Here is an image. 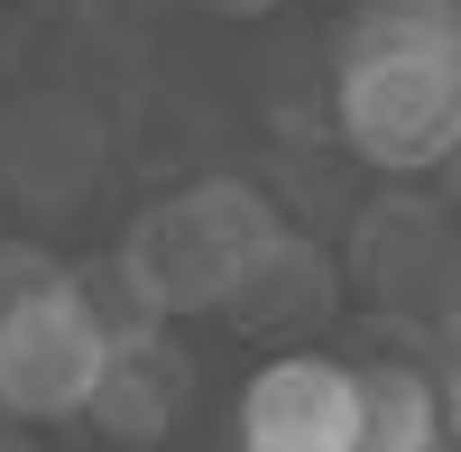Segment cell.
I'll list each match as a JSON object with an SVG mask.
<instances>
[{
  "label": "cell",
  "mask_w": 461,
  "mask_h": 452,
  "mask_svg": "<svg viewBox=\"0 0 461 452\" xmlns=\"http://www.w3.org/2000/svg\"><path fill=\"white\" fill-rule=\"evenodd\" d=\"M425 342H434V360H461V295H452V314L425 332Z\"/></svg>",
  "instance_id": "4fadbf2b"
},
{
  "label": "cell",
  "mask_w": 461,
  "mask_h": 452,
  "mask_svg": "<svg viewBox=\"0 0 461 452\" xmlns=\"http://www.w3.org/2000/svg\"><path fill=\"white\" fill-rule=\"evenodd\" d=\"M194 416V351L176 342V332H148V342H121L102 360V388L84 406V425L130 443V452H158L176 443V425Z\"/></svg>",
  "instance_id": "ba28073f"
},
{
  "label": "cell",
  "mask_w": 461,
  "mask_h": 452,
  "mask_svg": "<svg viewBox=\"0 0 461 452\" xmlns=\"http://www.w3.org/2000/svg\"><path fill=\"white\" fill-rule=\"evenodd\" d=\"M74 295H84V314L111 351L121 342H148V332H167L176 314L148 295V277L130 268V249H102V258H74Z\"/></svg>",
  "instance_id": "30bf717a"
},
{
  "label": "cell",
  "mask_w": 461,
  "mask_h": 452,
  "mask_svg": "<svg viewBox=\"0 0 461 452\" xmlns=\"http://www.w3.org/2000/svg\"><path fill=\"white\" fill-rule=\"evenodd\" d=\"M332 130L378 176H425L461 139V10L369 0L332 56Z\"/></svg>",
  "instance_id": "6da1fadb"
},
{
  "label": "cell",
  "mask_w": 461,
  "mask_h": 452,
  "mask_svg": "<svg viewBox=\"0 0 461 452\" xmlns=\"http://www.w3.org/2000/svg\"><path fill=\"white\" fill-rule=\"evenodd\" d=\"M341 286H351V277H341V258H332L314 231L277 221V231L240 258V277H230V295H221V323L240 332V342H295V332L332 323Z\"/></svg>",
  "instance_id": "52a82bcc"
},
{
  "label": "cell",
  "mask_w": 461,
  "mask_h": 452,
  "mask_svg": "<svg viewBox=\"0 0 461 452\" xmlns=\"http://www.w3.org/2000/svg\"><path fill=\"white\" fill-rule=\"evenodd\" d=\"M452 10H461V0H452Z\"/></svg>",
  "instance_id": "ac0fdd59"
},
{
  "label": "cell",
  "mask_w": 461,
  "mask_h": 452,
  "mask_svg": "<svg viewBox=\"0 0 461 452\" xmlns=\"http://www.w3.org/2000/svg\"><path fill=\"white\" fill-rule=\"evenodd\" d=\"M267 231H277V203H267L249 176H194V185H176V194L148 203L121 231V249H130V268L148 277V295L185 323V314H221L240 258Z\"/></svg>",
  "instance_id": "7a4b0ae2"
},
{
  "label": "cell",
  "mask_w": 461,
  "mask_h": 452,
  "mask_svg": "<svg viewBox=\"0 0 461 452\" xmlns=\"http://www.w3.org/2000/svg\"><path fill=\"white\" fill-rule=\"evenodd\" d=\"M434 379H443V434H452V452H461V360H443Z\"/></svg>",
  "instance_id": "7c38bea8"
},
{
  "label": "cell",
  "mask_w": 461,
  "mask_h": 452,
  "mask_svg": "<svg viewBox=\"0 0 461 452\" xmlns=\"http://www.w3.org/2000/svg\"><path fill=\"white\" fill-rule=\"evenodd\" d=\"M111 185V130L93 102H74L56 84H28L0 102V194L37 221L84 212Z\"/></svg>",
  "instance_id": "277c9868"
},
{
  "label": "cell",
  "mask_w": 461,
  "mask_h": 452,
  "mask_svg": "<svg viewBox=\"0 0 461 452\" xmlns=\"http://www.w3.org/2000/svg\"><path fill=\"white\" fill-rule=\"evenodd\" d=\"M0 434H10V406H0Z\"/></svg>",
  "instance_id": "e0dca14e"
},
{
  "label": "cell",
  "mask_w": 461,
  "mask_h": 452,
  "mask_svg": "<svg viewBox=\"0 0 461 452\" xmlns=\"http://www.w3.org/2000/svg\"><path fill=\"white\" fill-rule=\"evenodd\" d=\"M360 452H452L443 379L415 360H360Z\"/></svg>",
  "instance_id": "9c48e42d"
},
{
  "label": "cell",
  "mask_w": 461,
  "mask_h": 452,
  "mask_svg": "<svg viewBox=\"0 0 461 452\" xmlns=\"http://www.w3.org/2000/svg\"><path fill=\"white\" fill-rule=\"evenodd\" d=\"M240 452H360V360L277 351L240 388Z\"/></svg>",
  "instance_id": "8992f818"
},
{
  "label": "cell",
  "mask_w": 461,
  "mask_h": 452,
  "mask_svg": "<svg viewBox=\"0 0 461 452\" xmlns=\"http://www.w3.org/2000/svg\"><path fill=\"white\" fill-rule=\"evenodd\" d=\"M341 277H351L397 332H434L452 314V295H461V212L434 203V194H378V203H360Z\"/></svg>",
  "instance_id": "3957f363"
},
{
  "label": "cell",
  "mask_w": 461,
  "mask_h": 452,
  "mask_svg": "<svg viewBox=\"0 0 461 452\" xmlns=\"http://www.w3.org/2000/svg\"><path fill=\"white\" fill-rule=\"evenodd\" d=\"M102 360H111V342L93 332L84 295H74V268H65L56 286H37L28 305L0 314V406H10V425L84 416L102 388Z\"/></svg>",
  "instance_id": "5b68a950"
},
{
  "label": "cell",
  "mask_w": 461,
  "mask_h": 452,
  "mask_svg": "<svg viewBox=\"0 0 461 452\" xmlns=\"http://www.w3.org/2000/svg\"><path fill=\"white\" fill-rule=\"evenodd\" d=\"M443 176H452V212H461V139H452V158H443Z\"/></svg>",
  "instance_id": "9a60e30c"
},
{
  "label": "cell",
  "mask_w": 461,
  "mask_h": 452,
  "mask_svg": "<svg viewBox=\"0 0 461 452\" xmlns=\"http://www.w3.org/2000/svg\"><path fill=\"white\" fill-rule=\"evenodd\" d=\"M0 452H37V443H28V434H0Z\"/></svg>",
  "instance_id": "2e32d148"
},
{
  "label": "cell",
  "mask_w": 461,
  "mask_h": 452,
  "mask_svg": "<svg viewBox=\"0 0 461 452\" xmlns=\"http://www.w3.org/2000/svg\"><path fill=\"white\" fill-rule=\"evenodd\" d=\"M65 268H74V258H56L47 240H28V231H19V240H0V314H10V305H28L37 286H56Z\"/></svg>",
  "instance_id": "8fae6325"
},
{
  "label": "cell",
  "mask_w": 461,
  "mask_h": 452,
  "mask_svg": "<svg viewBox=\"0 0 461 452\" xmlns=\"http://www.w3.org/2000/svg\"><path fill=\"white\" fill-rule=\"evenodd\" d=\"M194 10H212V19H267L277 0H194Z\"/></svg>",
  "instance_id": "5bb4252c"
}]
</instances>
